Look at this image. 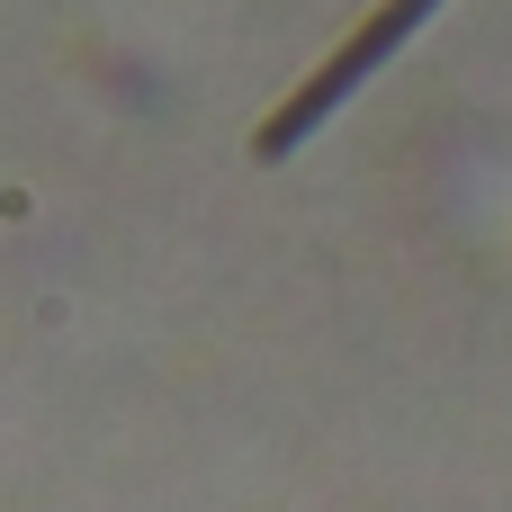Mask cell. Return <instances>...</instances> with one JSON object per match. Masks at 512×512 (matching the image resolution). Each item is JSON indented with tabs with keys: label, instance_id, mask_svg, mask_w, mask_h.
Masks as SVG:
<instances>
[{
	"label": "cell",
	"instance_id": "cell-1",
	"mask_svg": "<svg viewBox=\"0 0 512 512\" xmlns=\"http://www.w3.org/2000/svg\"><path fill=\"white\" fill-rule=\"evenodd\" d=\"M432 9H441V0H378V9H369V18H360V27H351V36H342V45H333V54H324V63H315L279 108H270V117H261L252 153H297V144H306V135H315V126H324V117H333V108H342V99H351V90L396 54Z\"/></svg>",
	"mask_w": 512,
	"mask_h": 512
}]
</instances>
